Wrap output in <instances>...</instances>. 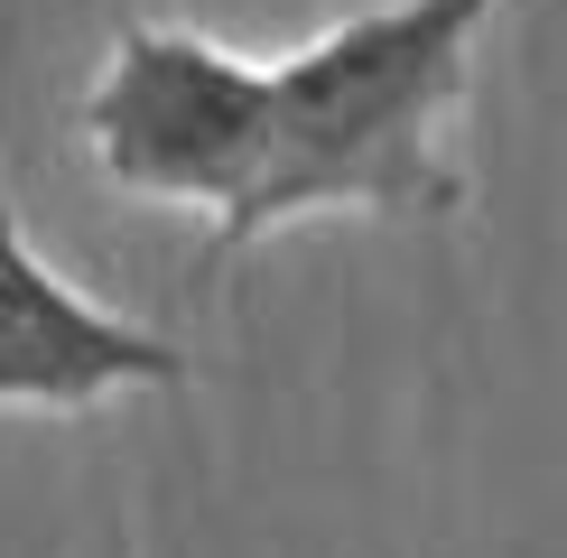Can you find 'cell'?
Instances as JSON below:
<instances>
[{"instance_id":"cell-3","label":"cell","mask_w":567,"mask_h":558,"mask_svg":"<svg viewBox=\"0 0 567 558\" xmlns=\"http://www.w3.org/2000/svg\"><path fill=\"white\" fill-rule=\"evenodd\" d=\"M186 382H196V354L177 335L103 308L38 251L10 196V158H0V410L84 418L122 391H186Z\"/></svg>"},{"instance_id":"cell-2","label":"cell","mask_w":567,"mask_h":558,"mask_svg":"<svg viewBox=\"0 0 567 558\" xmlns=\"http://www.w3.org/2000/svg\"><path fill=\"white\" fill-rule=\"evenodd\" d=\"M261 103L270 56H243L186 19H122L75 93V140L112 196L168 205L215 232L261 158Z\"/></svg>"},{"instance_id":"cell-1","label":"cell","mask_w":567,"mask_h":558,"mask_svg":"<svg viewBox=\"0 0 567 558\" xmlns=\"http://www.w3.org/2000/svg\"><path fill=\"white\" fill-rule=\"evenodd\" d=\"M503 10L512 0H363L270 56L261 158L233 215L205 232L196 279L317 215L456 224L475 205V56Z\"/></svg>"}]
</instances>
